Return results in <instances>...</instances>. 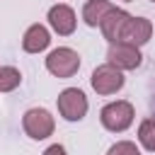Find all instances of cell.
<instances>
[{
  "label": "cell",
  "instance_id": "obj_17",
  "mask_svg": "<svg viewBox=\"0 0 155 155\" xmlns=\"http://www.w3.org/2000/svg\"><path fill=\"white\" fill-rule=\"evenodd\" d=\"M153 2H155V0H153Z\"/></svg>",
  "mask_w": 155,
  "mask_h": 155
},
{
  "label": "cell",
  "instance_id": "obj_3",
  "mask_svg": "<svg viewBox=\"0 0 155 155\" xmlns=\"http://www.w3.org/2000/svg\"><path fill=\"white\" fill-rule=\"evenodd\" d=\"M46 70L56 78H73L80 70V53L68 46H58L46 56Z\"/></svg>",
  "mask_w": 155,
  "mask_h": 155
},
{
  "label": "cell",
  "instance_id": "obj_2",
  "mask_svg": "<svg viewBox=\"0 0 155 155\" xmlns=\"http://www.w3.org/2000/svg\"><path fill=\"white\" fill-rule=\"evenodd\" d=\"M22 128H24V133H27L29 138L44 140V138H48V136L53 133L56 121H53V116H51L48 109H44V107H31V109H27L24 116H22Z\"/></svg>",
  "mask_w": 155,
  "mask_h": 155
},
{
  "label": "cell",
  "instance_id": "obj_14",
  "mask_svg": "<svg viewBox=\"0 0 155 155\" xmlns=\"http://www.w3.org/2000/svg\"><path fill=\"white\" fill-rule=\"evenodd\" d=\"M107 155H140V150H138L136 143H131V140H119V143H114V145L107 150Z\"/></svg>",
  "mask_w": 155,
  "mask_h": 155
},
{
  "label": "cell",
  "instance_id": "obj_16",
  "mask_svg": "<svg viewBox=\"0 0 155 155\" xmlns=\"http://www.w3.org/2000/svg\"><path fill=\"white\" fill-rule=\"evenodd\" d=\"M124 2H133V0H124Z\"/></svg>",
  "mask_w": 155,
  "mask_h": 155
},
{
  "label": "cell",
  "instance_id": "obj_15",
  "mask_svg": "<svg viewBox=\"0 0 155 155\" xmlns=\"http://www.w3.org/2000/svg\"><path fill=\"white\" fill-rule=\"evenodd\" d=\"M44 155H68V150H65L61 143H53V145H48V148L44 150Z\"/></svg>",
  "mask_w": 155,
  "mask_h": 155
},
{
  "label": "cell",
  "instance_id": "obj_9",
  "mask_svg": "<svg viewBox=\"0 0 155 155\" xmlns=\"http://www.w3.org/2000/svg\"><path fill=\"white\" fill-rule=\"evenodd\" d=\"M128 19H131V15H128L126 10L114 7V10L102 19V24H99V29H102L104 39H107L109 44L121 41V31H124V27H126V22H128Z\"/></svg>",
  "mask_w": 155,
  "mask_h": 155
},
{
  "label": "cell",
  "instance_id": "obj_8",
  "mask_svg": "<svg viewBox=\"0 0 155 155\" xmlns=\"http://www.w3.org/2000/svg\"><path fill=\"white\" fill-rule=\"evenodd\" d=\"M150 36H153V22L145 19V17H131L126 22L124 31H121V41H126L131 46H138V48L143 44H148Z\"/></svg>",
  "mask_w": 155,
  "mask_h": 155
},
{
  "label": "cell",
  "instance_id": "obj_1",
  "mask_svg": "<svg viewBox=\"0 0 155 155\" xmlns=\"http://www.w3.org/2000/svg\"><path fill=\"white\" fill-rule=\"evenodd\" d=\"M133 116H136V109L131 102L126 99H116V102H109L102 107L99 111V121L107 131L111 133H124L131 124H133Z\"/></svg>",
  "mask_w": 155,
  "mask_h": 155
},
{
  "label": "cell",
  "instance_id": "obj_10",
  "mask_svg": "<svg viewBox=\"0 0 155 155\" xmlns=\"http://www.w3.org/2000/svg\"><path fill=\"white\" fill-rule=\"evenodd\" d=\"M48 44H51V34L44 24H31L22 36V48L27 53H39V51L48 48Z\"/></svg>",
  "mask_w": 155,
  "mask_h": 155
},
{
  "label": "cell",
  "instance_id": "obj_5",
  "mask_svg": "<svg viewBox=\"0 0 155 155\" xmlns=\"http://www.w3.org/2000/svg\"><path fill=\"white\" fill-rule=\"evenodd\" d=\"M87 107H90L87 104V97L78 87H65L58 94V114L65 121H80V119H85Z\"/></svg>",
  "mask_w": 155,
  "mask_h": 155
},
{
  "label": "cell",
  "instance_id": "obj_7",
  "mask_svg": "<svg viewBox=\"0 0 155 155\" xmlns=\"http://www.w3.org/2000/svg\"><path fill=\"white\" fill-rule=\"evenodd\" d=\"M48 24L51 29L58 34V36H70L78 27V17H75V10L65 2H58L48 10Z\"/></svg>",
  "mask_w": 155,
  "mask_h": 155
},
{
  "label": "cell",
  "instance_id": "obj_11",
  "mask_svg": "<svg viewBox=\"0 0 155 155\" xmlns=\"http://www.w3.org/2000/svg\"><path fill=\"white\" fill-rule=\"evenodd\" d=\"M114 10V5L109 0H87L82 7V19L87 27H99L102 19Z\"/></svg>",
  "mask_w": 155,
  "mask_h": 155
},
{
  "label": "cell",
  "instance_id": "obj_6",
  "mask_svg": "<svg viewBox=\"0 0 155 155\" xmlns=\"http://www.w3.org/2000/svg\"><path fill=\"white\" fill-rule=\"evenodd\" d=\"M107 63H111L119 70H136L143 63V56L138 46H131L126 41H114L107 48Z\"/></svg>",
  "mask_w": 155,
  "mask_h": 155
},
{
  "label": "cell",
  "instance_id": "obj_12",
  "mask_svg": "<svg viewBox=\"0 0 155 155\" xmlns=\"http://www.w3.org/2000/svg\"><path fill=\"white\" fill-rule=\"evenodd\" d=\"M22 85V73L12 65H0V92H12Z\"/></svg>",
  "mask_w": 155,
  "mask_h": 155
},
{
  "label": "cell",
  "instance_id": "obj_4",
  "mask_svg": "<svg viewBox=\"0 0 155 155\" xmlns=\"http://www.w3.org/2000/svg\"><path fill=\"white\" fill-rule=\"evenodd\" d=\"M126 78H124V70L114 68L111 63H104V65H97L92 70V78H90V85L97 94H114L124 87Z\"/></svg>",
  "mask_w": 155,
  "mask_h": 155
},
{
  "label": "cell",
  "instance_id": "obj_13",
  "mask_svg": "<svg viewBox=\"0 0 155 155\" xmlns=\"http://www.w3.org/2000/svg\"><path fill=\"white\" fill-rule=\"evenodd\" d=\"M138 140L145 150L155 153V119H145L138 126Z\"/></svg>",
  "mask_w": 155,
  "mask_h": 155
}]
</instances>
